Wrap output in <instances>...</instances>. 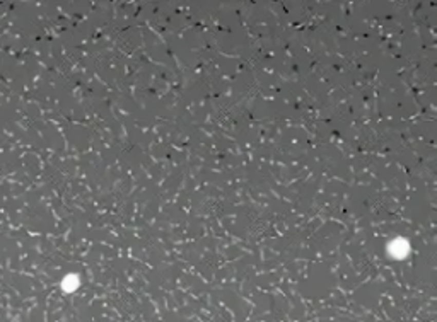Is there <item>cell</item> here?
<instances>
[{
  "mask_svg": "<svg viewBox=\"0 0 437 322\" xmlns=\"http://www.w3.org/2000/svg\"><path fill=\"white\" fill-rule=\"evenodd\" d=\"M388 254L393 257V259H405L410 254V244L407 239L403 237H396L388 244Z\"/></svg>",
  "mask_w": 437,
  "mask_h": 322,
  "instance_id": "cell-1",
  "label": "cell"
},
{
  "mask_svg": "<svg viewBox=\"0 0 437 322\" xmlns=\"http://www.w3.org/2000/svg\"><path fill=\"white\" fill-rule=\"evenodd\" d=\"M79 285H81V279H79L77 274H68V276L63 278L62 288H63V292L72 293V292H75V290L79 288Z\"/></svg>",
  "mask_w": 437,
  "mask_h": 322,
  "instance_id": "cell-2",
  "label": "cell"
}]
</instances>
